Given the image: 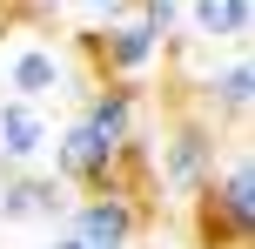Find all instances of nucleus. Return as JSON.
Returning <instances> with one entry per match:
<instances>
[{"label":"nucleus","mask_w":255,"mask_h":249,"mask_svg":"<svg viewBox=\"0 0 255 249\" xmlns=\"http://www.w3.org/2000/svg\"><path fill=\"white\" fill-rule=\"evenodd\" d=\"M154 169H161V189L175 202H195L208 182H215V169H222V121H208V115L175 121V128L161 135Z\"/></svg>","instance_id":"obj_1"},{"label":"nucleus","mask_w":255,"mask_h":249,"mask_svg":"<svg viewBox=\"0 0 255 249\" xmlns=\"http://www.w3.org/2000/svg\"><path fill=\"white\" fill-rule=\"evenodd\" d=\"M61 229H74L88 249H128L141 229V209H134V196H121V182H108V189H88V196L67 202Z\"/></svg>","instance_id":"obj_2"},{"label":"nucleus","mask_w":255,"mask_h":249,"mask_svg":"<svg viewBox=\"0 0 255 249\" xmlns=\"http://www.w3.org/2000/svg\"><path fill=\"white\" fill-rule=\"evenodd\" d=\"M47 148H54V175H61L67 189H108V182H121V162H128V148L101 142V135H94L81 115L67 121Z\"/></svg>","instance_id":"obj_3"},{"label":"nucleus","mask_w":255,"mask_h":249,"mask_svg":"<svg viewBox=\"0 0 255 249\" xmlns=\"http://www.w3.org/2000/svg\"><path fill=\"white\" fill-rule=\"evenodd\" d=\"M215 196H208V229H222L235 249H249L255 243V162H249V148L235 142L229 148V162L215 169Z\"/></svg>","instance_id":"obj_4"},{"label":"nucleus","mask_w":255,"mask_h":249,"mask_svg":"<svg viewBox=\"0 0 255 249\" xmlns=\"http://www.w3.org/2000/svg\"><path fill=\"white\" fill-rule=\"evenodd\" d=\"M0 88L20 94V101H47V94L67 88V54L40 34H13L0 47Z\"/></svg>","instance_id":"obj_5"},{"label":"nucleus","mask_w":255,"mask_h":249,"mask_svg":"<svg viewBox=\"0 0 255 249\" xmlns=\"http://www.w3.org/2000/svg\"><path fill=\"white\" fill-rule=\"evenodd\" d=\"M67 182L61 175H40L34 162L27 169H13V162H0V223H54L61 229V216H67Z\"/></svg>","instance_id":"obj_6"},{"label":"nucleus","mask_w":255,"mask_h":249,"mask_svg":"<svg viewBox=\"0 0 255 249\" xmlns=\"http://www.w3.org/2000/svg\"><path fill=\"white\" fill-rule=\"evenodd\" d=\"M88 40H94V61H101L115 81H141V74H148V67L168 54V34H154L141 13H121V20L94 27Z\"/></svg>","instance_id":"obj_7"},{"label":"nucleus","mask_w":255,"mask_h":249,"mask_svg":"<svg viewBox=\"0 0 255 249\" xmlns=\"http://www.w3.org/2000/svg\"><path fill=\"white\" fill-rule=\"evenodd\" d=\"M81 121H88L101 142H115L134 155L141 148V94L134 81H101V88H81Z\"/></svg>","instance_id":"obj_8"},{"label":"nucleus","mask_w":255,"mask_h":249,"mask_svg":"<svg viewBox=\"0 0 255 249\" xmlns=\"http://www.w3.org/2000/svg\"><path fill=\"white\" fill-rule=\"evenodd\" d=\"M181 27L195 47H242L255 27V0H181Z\"/></svg>","instance_id":"obj_9"},{"label":"nucleus","mask_w":255,"mask_h":249,"mask_svg":"<svg viewBox=\"0 0 255 249\" xmlns=\"http://www.w3.org/2000/svg\"><path fill=\"white\" fill-rule=\"evenodd\" d=\"M202 101H208V121H249L255 108V67H249V40L229 47V61L202 81Z\"/></svg>","instance_id":"obj_10"},{"label":"nucleus","mask_w":255,"mask_h":249,"mask_svg":"<svg viewBox=\"0 0 255 249\" xmlns=\"http://www.w3.org/2000/svg\"><path fill=\"white\" fill-rule=\"evenodd\" d=\"M54 142L47 115H40V101H20V94H7L0 101V162H13V169H27V162H40Z\"/></svg>","instance_id":"obj_11"},{"label":"nucleus","mask_w":255,"mask_h":249,"mask_svg":"<svg viewBox=\"0 0 255 249\" xmlns=\"http://www.w3.org/2000/svg\"><path fill=\"white\" fill-rule=\"evenodd\" d=\"M134 13L154 27V34H168V40L181 34V0H134Z\"/></svg>","instance_id":"obj_12"},{"label":"nucleus","mask_w":255,"mask_h":249,"mask_svg":"<svg viewBox=\"0 0 255 249\" xmlns=\"http://www.w3.org/2000/svg\"><path fill=\"white\" fill-rule=\"evenodd\" d=\"M81 13H88V27H108L121 13H134V0H81Z\"/></svg>","instance_id":"obj_13"},{"label":"nucleus","mask_w":255,"mask_h":249,"mask_svg":"<svg viewBox=\"0 0 255 249\" xmlns=\"http://www.w3.org/2000/svg\"><path fill=\"white\" fill-rule=\"evenodd\" d=\"M54 249H88V243H81L74 229H54Z\"/></svg>","instance_id":"obj_14"}]
</instances>
